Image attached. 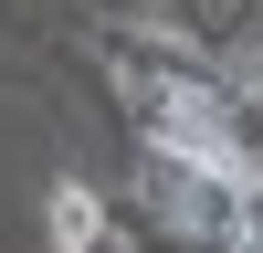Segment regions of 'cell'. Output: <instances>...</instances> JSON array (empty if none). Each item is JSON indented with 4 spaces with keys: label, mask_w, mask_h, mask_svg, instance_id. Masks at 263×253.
Segmentation results:
<instances>
[{
    "label": "cell",
    "mask_w": 263,
    "mask_h": 253,
    "mask_svg": "<svg viewBox=\"0 0 263 253\" xmlns=\"http://www.w3.org/2000/svg\"><path fill=\"white\" fill-rule=\"evenodd\" d=\"M147 127H158V158H168V169H200V211H211V190H221V201H263V158L232 137L221 84L168 74L158 95H147Z\"/></svg>",
    "instance_id": "obj_1"
},
{
    "label": "cell",
    "mask_w": 263,
    "mask_h": 253,
    "mask_svg": "<svg viewBox=\"0 0 263 253\" xmlns=\"http://www.w3.org/2000/svg\"><path fill=\"white\" fill-rule=\"evenodd\" d=\"M42 232H53V253H105V201H95V179L63 169V179L42 190Z\"/></svg>",
    "instance_id": "obj_2"
}]
</instances>
